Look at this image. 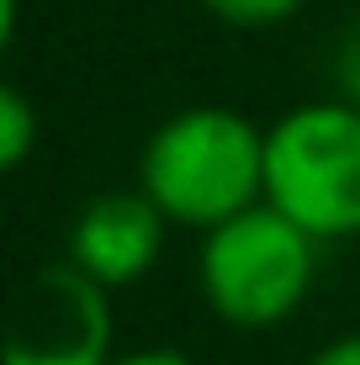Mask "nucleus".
Here are the masks:
<instances>
[{"mask_svg":"<svg viewBox=\"0 0 360 365\" xmlns=\"http://www.w3.org/2000/svg\"><path fill=\"white\" fill-rule=\"evenodd\" d=\"M138 191L170 222L212 233L265 201V128L233 106H185L143 143Z\"/></svg>","mask_w":360,"mask_h":365,"instance_id":"f257e3e1","label":"nucleus"},{"mask_svg":"<svg viewBox=\"0 0 360 365\" xmlns=\"http://www.w3.org/2000/svg\"><path fill=\"white\" fill-rule=\"evenodd\" d=\"M265 207L318 244L360 238V106L307 101L270 122Z\"/></svg>","mask_w":360,"mask_h":365,"instance_id":"f03ea898","label":"nucleus"},{"mask_svg":"<svg viewBox=\"0 0 360 365\" xmlns=\"http://www.w3.org/2000/svg\"><path fill=\"white\" fill-rule=\"evenodd\" d=\"M318 238H307L276 207H250L202 238L196 281L207 307L233 329H276L313 292Z\"/></svg>","mask_w":360,"mask_h":365,"instance_id":"7ed1b4c3","label":"nucleus"},{"mask_svg":"<svg viewBox=\"0 0 360 365\" xmlns=\"http://www.w3.org/2000/svg\"><path fill=\"white\" fill-rule=\"evenodd\" d=\"M111 307L106 286L85 270L43 265L11 302L6 365H111Z\"/></svg>","mask_w":360,"mask_h":365,"instance_id":"20e7f679","label":"nucleus"},{"mask_svg":"<svg viewBox=\"0 0 360 365\" xmlns=\"http://www.w3.org/2000/svg\"><path fill=\"white\" fill-rule=\"evenodd\" d=\"M165 228L170 217L143 191H106L85 201L80 217L69 222V265L106 292L133 286L154 270L159 249H165Z\"/></svg>","mask_w":360,"mask_h":365,"instance_id":"39448f33","label":"nucleus"},{"mask_svg":"<svg viewBox=\"0 0 360 365\" xmlns=\"http://www.w3.org/2000/svg\"><path fill=\"white\" fill-rule=\"evenodd\" d=\"M37 133H43V122H37L32 101L21 96L16 85H6V91H0V170L27 165V154L37 148Z\"/></svg>","mask_w":360,"mask_h":365,"instance_id":"423d86ee","label":"nucleus"},{"mask_svg":"<svg viewBox=\"0 0 360 365\" xmlns=\"http://www.w3.org/2000/svg\"><path fill=\"white\" fill-rule=\"evenodd\" d=\"M207 16H217L222 27H244V32H259V27H281L287 16L302 11V0H202Z\"/></svg>","mask_w":360,"mask_h":365,"instance_id":"0eeeda50","label":"nucleus"},{"mask_svg":"<svg viewBox=\"0 0 360 365\" xmlns=\"http://www.w3.org/2000/svg\"><path fill=\"white\" fill-rule=\"evenodd\" d=\"M307 365H360V334H339V339H329L324 349H318Z\"/></svg>","mask_w":360,"mask_h":365,"instance_id":"6e6552de","label":"nucleus"},{"mask_svg":"<svg viewBox=\"0 0 360 365\" xmlns=\"http://www.w3.org/2000/svg\"><path fill=\"white\" fill-rule=\"evenodd\" d=\"M111 365H191L180 349H133V355H117Z\"/></svg>","mask_w":360,"mask_h":365,"instance_id":"1a4fd4ad","label":"nucleus"}]
</instances>
